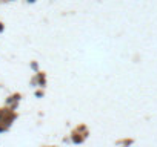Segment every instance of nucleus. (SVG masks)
I'll use <instances>...</instances> for the list:
<instances>
[]
</instances>
